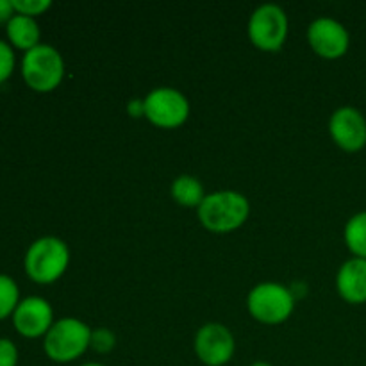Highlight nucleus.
Returning a JSON list of instances; mask_svg holds the SVG:
<instances>
[{"label":"nucleus","instance_id":"1","mask_svg":"<svg viewBox=\"0 0 366 366\" xmlns=\"http://www.w3.org/2000/svg\"><path fill=\"white\" fill-rule=\"evenodd\" d=\"M68 263H70V249L63 239L56 236H41L25 250V274L38 285L56 282L66 272Z\"/></svg>","mask_w":366,"mask_h":366},{"label":"nucleus","instance_id":"2","mask_svg":"<svg viewBox=\"0 0 366 366\" xmlns=\"http://www.w3.org/2000/svg\"><path fill=\"white\" fill-rule=\"evenodd\" d=\"M249 200L238 192H214L204 197L199 206V220L211 232H231L249 217Z\"/></svg>","mask_w":366,"mask_h":366},{"label":"nucleus","instance_id":"3","mask_svg":"<svg viewBox=\"0 0 366 366\" xmlns=\"http://www.w3.org/2000/svg\"><path fill=\"white\" fill-rule=\"evenodd\" d=\"M92 329L77 318H61L52 324L43 336V350L56 363H70L77 360L89 347Z\"/></svg>","mask_w":366,"mask_h":366},{"label":"nucleus","instance_id":"4","mask_svg":"<svg viewBox=\"0 0 366 366\" xmlns=\"http://www.w3.org/2000/svg\"><path fill=\"white\" fill-rule=\"evenodd\" d=\"M21 77L25 84L39 93H49L61 84L64 75V61L59 50L46 43H39L21 57Z\"/></svg>","mask_w":366,"mask_h":366},{"label":"nucleus","instance_id":"5","mask_svg":"<svg viewBox=\"0 0 366 366\" xmlns=\"http://www.w3.org/2000/svg\"><path fill=\"white\" fill-rule=\"evenodd\" d=\"M250 315L263 324H281L288 320L295 307V297L279 282H259L247 299Z\"/></svg>","mask_w":366,"mask_h":366},{"label":"nucleus","instance_id":"6","mask_svg":"<svg viewBox=\"0 0 366 366\" xmlns=\"http://www.w3.org/2000/svg\"><path fill=\"white\" fill-rule=\"evenodd\" d=\"M249 36L257 49L268 52L281 49L288 36V16L285 9L277 4H263L254 9L249 20Z\"/></svg>","mask_w":366,"mask_h":366},{"label":"nucleus","instance_id":"7","mask_svg":"<svg viewBox=\"0 0 366 366\" xmlns=\"http://www.w3.org/2000/svg\"><path fill=\"white\" fill-rule=\"evenodd\" d=\"M145 117L159 127H177L189 114V102L184 93L170 86H159L143 99Z\"/></svg>","mask_w":366,"mask_h":366},{"label":"nucleus","instance_id":"8","mask_svg":"<svg viewBox=\"0 0 366 366\" xmlns=\"http://www.w3.org/2000/svg\"><path fill=\"white\" fill-rule=\"evenodd\" d=\"M234 349V336L224 324L209 322L197 331L195 354L204 365L224 366L231 361Z\"/></svg>","mask_w":366,"mask_h":366},{"label":"nucleus","instance_id":"9","mask_svg":"<svg viewBox=\"0 0 366 366\" xmlns=\"http://www.w3.org/2000/svg\"><path fill=\"white\" fill-rule=\"evenodd\" d=\"M307 41L318 56L325 59H338L349 50L350 36L342 21L320 16L307 27Z\"/></svg>","mask_w":366,"mask_h":366},{"label":"nucleus","instance_id":"10","mask_svg":"<svg viewBox=\"0 0 366 366\" xmlns=\"http://www.w3.org/2000/svg\"><path fill=\"white\" fill-rule=\"evenodd\" d=\"M13 325L24 338H41L54 324V310L43 297L31 295L20 300L13 313Z\"/></svg>","mask_w":366,"mask_h":366},{"label":"nucleus","instance_id":"11","mask_svg":"<svg viewBox=\"0 0 366 366\" xmlns=\"http://www.w3.org/2000/svg\"><path fill=\"white\" fill-rule=\"evenodd\" d=\"M329 132L338 147L357 152L366 145V118L352 106L338 107L329 118Z\"/></svg>","mask_w":366,"mask_h":366},{"label":"nucleus","instance_id":"12","mask_svg":"<svg viewBox=\"0 0 366 366\" xmlns=\"http://www.w3.org/2000/svg\"><path fill=\"white\" fill-rule=\"evenodd\" d=\"M338 293L350 304L366 302V259L352 257L340 267L336 275Z\"/></svg>","mask_w":366,"mask_h":366},{"label":"nucleus","instance_id":"13","mask_svg":"<svg viewBox=\"0 0 366 366\" xmlns=\"http://www.w3.org/2000/svg\"><path fill=\"white\" fill-rule=\"evenodd\" d=\"M6 36L7 43L13 49L24 50L25 54L39 45L41 31H39V25L36 21V18L14 13V16L6 24Z\"/></svg>","mask_w":366,"mask_h":366},{"label":"nucleus","instance_id":"14","mask_svg":"<svg viewBox=\"0 0 366 366\" xmlns=\"http://www.w3.org/2000/svg\"><path fill=\"white\" fill-rule=\"evenodd\" d=\"M172 197L175 202L186 207H199L204 200V186L193 175H179L172 182Z\"/></svg>","mask_w":366,"mask_h":366},{"label":"nucleus","instance_id":"15","mask_svg":"<svg viewBox=\"0 0 366 366\" xmlns=\"http://www.w3.org/2000/svg\"><path fill=\"white\" fill-rule=\"evenodd\" d=\"M343 236H345V243L350 252L356 257L366 259V211H361L349 218Z\"/></svg>","mask_w":366,"mask_h":366},{"label":"nucleus","instance_id":"16","mask_svg":"<svg viewBox=\"0 0 366 366\" xmlns=\"http://www.w3.org/2000/svg\"><path fill=\"white\" fill-rule=\"evenodd\" d=\"M20 300V288L16 281L9 275L0 274V322L13 317Z\"/></svg>","mask_w":366,"mask_h":366},{"label":"nucleus","instance_id":"17","mask_svg":"<svg viewBox=\"0 0 366 366\" xmlns=\"http://www.w3.org/2000/svg\"><path fill=\"white\" fill-rule=\"evenodd\" d=\"M14 66H16L14 49L6 39H0V84L9 81L14 71Z\"/></svg>","mask_w":366,"mask_h":366},{"label":"nucleus","instance_id":"18","mask_svg":"<svg viewBox=\"0 0 366 366\" xmlns=\"http://www.w3.org/2000/svg\"><path fill=\"white\" fill-rule=\"evenodd\" d=\"M117 345V336L109 331L107 327H100L92 331V340H89V347L99 354H107L114 349Z\"/></svg>","mask_w":366,"mask_h":366},{"label":"nucleus","instance_id":"19","mask_svg":"<svg viewBox=\"0 0 366 366\" xmlns=\"http://www.w3.org/2000/svg\"><path fill=\"white\" fill-rule=\"evenodd\" d=\"M11 2H13L14 13L25 14V16L31 18L39 16L52 6L50 0H11Z\"/></svg>","mask_w":366,"mask_h":366},{"label":"nucleus","instance_id":"20","mask_svg":"<svg viewBox=\"0 0 366 366\" xmlns=\"http://www.w3.org/2000/svg\"><path fill=\"white\" fill-rule=\"evenodd\" d=\"M18 347L13 340L0 338V366H18Z\"/></svg>","mask_w":366,"mask_h":366},{"label":"nucleus","instance_id":"21","mask_svg":"<svg viewBox=\"0 0 366 366\" xmlns=\"http://www.w3.org/2000/svg\"><path fill=\"white\" fill-rule=\"evenodd\" d=\"M13 16V2H11V0H0V24H7Z\"/></svg>","mask_w":366,"mask_h":366},{"label":"nucleus","instance_id":"22","mask_svg":"<svg viewBox=\"0 0 366 366\" xmlns=\"http://www.w3.org/2000/svg\"><path fill=\"white\" fill-rule=\"evenodd\" d=\"M127 113L134 118L142 117V114H145V102L139 99H132L131 102L127 104Z\"/></svg>","mask_w":366,"mask_h":366},{"label":"nucleus","instance_id":"23","mask_svg":"<svg viewBox=\"0 0 366 366\" xmlns=\"http://www.w3.org/2000/svg\"><path fill=\"white\" fill-rule=\"evenodd\" d=\"M250 366H272V365L267 363V361H256V363H252Z\"/></svg>","mask_w":366,"mask_h":366},{"label":"nucleus","instance_id":"24","mask_svg":"<svg viewBox=\"0 0 366 366\" xmlns=\"http://www.w3.org/2000/svg\"><path fill=\"white\" fill-rule=\"evenodd\" d=\"M81 366H106V365H100V363H84V365H81Z\"/></svg>","mask_w":366,"mask_h":366}]
</instances>
